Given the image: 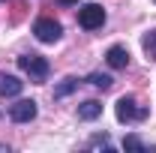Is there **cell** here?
Returning <instances> with one entry per match:
<instances>
[{
  "instance_id": "6da1fadb",
  "label": "cell",
  "mask_w": 156,
  "mask_h": 153,
  "mask_svg": "<svg viewBox=\"0 0 156 153\" xmlns=\"http://www.w3.org/2000/svg\"><path fill=\"white\" fill-rule=\"evenodd\" d=\"M150 114L147 105H141L135 96H120L117 99V120L120 123H135V120H144Z\"/></svg>"
},
{
  "instance_id": "7a4b0ae2",
  "label": "cell",
  "mask_w": 156,
  "mask_h": 153,
  "mask_svg": "<svg viewBox=\"0 0 156 153\" xmlns=\"http://www.w3.org/2000/svg\"><path fill=\"white\" fill-rule=\"evenodd\" d=\"M18 69H21V72H27L30 81H45L51 66H48V60L39 57V54H21V57H18Z\"/></svg>"
},
{
  "instance_id": "3957f363",
  "label": "cell",
  "mask_w": 156,
  "mask_h": 153,
  "mask_svg": "<svg viewBox=\"0 0 156 153\" xmlns=\"http://www.w3.org/2000/svg\"><path fill=\"white\" fill-rule=\"evenodd\" d=\"M78 24L84 27V30H96L105 24V9L99 6V3H84L81 9H78Z\"/></svg>"
},
{
  "instance_id": "277c9868",
  "label": "cell",
  "mask_w": 156,
  "mask_h": 153,
  "mask_svg": "<svg viewBox=\"0 0 156 153\" xmlns=\"http://www.w3.org/2000/svg\"><path fill=\"white\" fill-rule=\"evenodd\" d=\"M33 33H36L39 42H57V39L63 36V27H60V21H54V18H39L36 24H33Z\"/></svg>"
},
{
  "instance_id": "5b68a950",
  "label": "cell",
  "mask_w": 156,
  "mask_h": 153,
  "mask_svg": "<svg viewBox=\"0 0 156 153\" xmlns=\"http://www.w3.org/2000/svg\"><path fill=\"white\" fill-rule=\"evenodd\" d=\"M9 117L15 123H30L36 117V102L33 99H18L15 105H9Z\"/></svg>"
},
{
  "instance_id": "8992f818",
  "label": "cell",
  "mask_w": 156,
  "mask_h": 153,
  "mask_svg": "<svg viewBox=\"0 0 156 153\" xmlns=\"http://www.w3.org/2000/svg\"><path fill=\"white\" fill-rule=\"evenodd\" d=\"M105 60H108L111 69H126V66H129V51H126L123 45H111L108 54H105Z\"/></svg>"
},
{
  "instance_id": "52a82bcc",
  "label": "cell",
  "mask_w": 156,
  "mask_h": 153,
  "mask_svg": "<svg viewBox=\"0 0 156 153\" xmlns=\"http://www.w3.org/2000/svg\"><path fill=\"white\" fill-rule=\"evenodd\" d=\"M99 114H102V105H99L96 99H87V102L78 105V117L81 120H96Z\"/></svg>"
},
{
  "instance_id": "ba28073f",
  "label": "cell",
  "mask_w": 156,
  "mask_h": 153,
  "mask_svg": "<svg viewBox=\"0 0 156 153\" xmlns=\"http://www.w3.org/2000/svg\"><path fill=\"white\" fill-rule=\"evenodd\" d=\"M21 87H24V81H18L12 75H0V93L3 96H18Z\"/></svg>"
},
{
  "instance_id": "9c48e42d",
  "label": "cell",
  "mask_w": 156,
  "mask_h": 153,
  "mask_svg": "<svg viewBox=\"0 0 156 153\" xmlns=\"http://www.w3.org/2000/svg\"><path fill=\"white\" fill-rule=\"evenodd\" d=\"M72 90H78V78L69 75V78H63L57 87H54V99H63V96H69Z\"/></svg>"
},
{
  "instance_id": "30bf717a",
  "label": "cell",
  "mask_w": 156,
  "mask_h": 153,
  "mask_svg": "<svg viewBox=\"0 0 156 153\" xmlns=\"http://www.w3.org/2000/svg\"><path fill=\"white\" fill-rule=\"evenodd\" d=\"M141 45H144V54L150 60H156V30H150V33H144V39H141Z\"/></svg>"
},
{
  "instance_id": "8fae6325",
  "label": "cell",
  "mask_w": 156,
  "mask_h": 153,
  "mask_svg": "<svg viewBox=\"0 0 156 153\" xmlns=\"http://www.w3.org/2000/svg\"><path fill=\"white\" fill-rule=\"evenodd\" d=\"M87 81H90L93 87H99V90H108V87L114 84V81H111V75H102V72H93V75L87 78Z\"/></svg>"
},
{
  "instance_id": "7c38bea8",
  "label": "cell",
  "mask_w": 156,
  "mask_h": 153,
  "mask_svg": "<svg viewBox=\"0 0 156 153\" xmlns=\"http://www.w3.org/2000/svg\"><path fill=\"white\" fill-rule=\"evenodd\" d=\"M123 150H150V147H147L138 135H126V138H123Z\"/></svg>"
},
{
  "instance_id": "4fadbf2b",
  "label": "cell",
  "mask_w": 156,
  "mask_h": 153,
  "mask_svg": "<svg viewBox=\"0 0 156 153\" xmlns=\"http://www.w3.org/2000/svg\"><path fill=\"white\" fill-rule=\"evenodd\" d=\"M108 144H111V138H108L105 132H102V135H93V138H90V147H108Z\"/></svg>"
},
{
  "instance_id": "5bb4252c",
  "label": "cell",
  "mask_w": 156,
  "mask_h": 153,
  "mask_svg": "<svg viewBox=\"0 0 156 153\" xmlns=\"http://www.w3.org/2000/svg\"><path fill=\"white\" fill-rule=\"evenodd\" d=\"M60 3H63V6H72V3H78V0H60Z\"/></svg>"
},
{
  "instance_id": "9a60e30c",
  "label": "cell",
  "mask_w": 156,
  "mask_h": 153,
  "mask_svg": "<svg viewBox=\"0 0 156 153\" xmlns=\"http://www.w3.org/2000/svg\"><path fill=\"white\" fill-rule=\"evenodd\" d=\"M0 150H3V153H6V147H3V144H0Z\"/></svg>"
}]
</instances>
